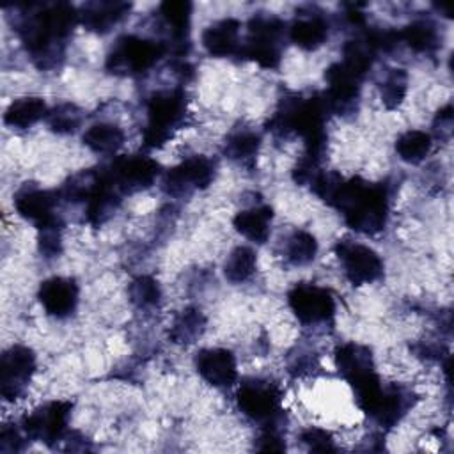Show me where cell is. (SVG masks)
<instances>
[{
  "mask_svg": "<svg viewBox=\"0 0 454 454\" xmlns=\"http://www.w3.org/2000/svg\"><path fill=\"white\" fill-rule=\"evenodd\" d=\"M12 27L30 60L41 71L59 67L66 55L67 39L78 20V9L67 2L12 5Z\"/></svg>",
  "mask_w": 454,
  "mask_h": 454,
  "instance_id": "6da1fadb",
  "label": "cell"
},
{
  "mask_svg": "<svg viewBox=\"0 0 454 454\" xmlns=\"http://www.w3.org/2000/svg\"><path fill=\"white\" fill-rule=\"evenodd\" d=\"M310 190L335 207L355 232L374 236L387 225L390 192L385 183H371L358 176L344 179L335 172L319 170Z\"/></svg>",
  "mask_w": 454,
  "mask_h": 454,
  "instance_id": "7a4b0ae2",
  "label": "cell"
},
{
  "mask_svg": "<svg viewBox=\"0 0 454 454\" xmlns=\"http://www.w3.org/2000/svg\"><path fill=\"white\" fill-rule=\"evenodd\" d=\"M326 114L328 106L323 94H289L280 99L268 121V131L275 137L298 135L305 142V154L321 161L326 147Z\"/></svg>",
  "mask_w": 454,
  "mask_h": 454,
  "instance_id": "3957f363",
  "label": "cell"
},
{
  "mask_svg": "<svg viewBox=\"0 0 454 454\" xmlns=\"http://www.w3.org/2000/svg\"><path fill=\"white\" fill-rule=\"evenodd\" d=\"M335 367L349 383L358 408L374 417L383 399L385 385L374 369L371 349L358 342H344L335 349Z\"/></svg>",
  "mask_w": 454,
  "mask_h": 454,
  "instance_id": "277c9868",
  "label": "cell"
},
{
  "mask_svg": "<svg viewBox=\"0 0 454 454\" xmlns=\"http://www.w3.org/2000/svg\"><path fill=\"white\" fill-rule=\"evenodd\" d=\"M147 122L142 131V142L147 149L163 147L172 135L184 124L188 101L183 89H163L153 92L145 101Z\"/></svg>",
  "mask_w": 454,
  "mask_h": 454,
  "instance_id": "5b68a950",
  "label": "cell"
},
{
  "mask_svg": "<svg viewBox=\"0 0 454 454\" xmlns=\"http://www.w3.org/2000/svg\"><path fill=\"white\" fill-rule=\"evenodd\" d=\"M167 51L165 41L126 34L108 51L105 67L117 76H140L153 69Z\"/></svg>",
  "mask_w": 454,
  "mask_h": 454,
  "instance_id": "8992f818",
  "label": "cell"
},
{
  "mask_svg": "<svg viewBox=\"0 0 454 454\" xmlns=\"http://www.w3.org/2000/svg\"><path fill=\"white\" fill-rule=\"evenodd\" d=\"M238 410L262 429H280L282 390L277 383L264 378L245 380L236 392Z\"/></svg>",
  "mask_w": 454,
  "mask_h": 454,
  "instance_id": "52a82bcc",
  "label": "cell"
},
{
  "mask_svg": "<svg viewBox=\"0 0 454 454\" xmlns=\"http://www.w3.org/2000/svg\"><path fill=\"white\" fill-rule=\"evenodd\" d=\"M247 28V39L241 44L239 55L262 69H277L282 59L286 23L275 14L259 12L250 18Z\"/></svg>",
  "mask_w": 454,
  "mask_h": 454,
  "instance_id": "ba28073f",
  "label": "cell"
},
{
  "mask_svg": "<svg viewBox=\"0 0 454 454\" xmlns=\"http://www.w3.org/2000/svg\"><path fill=\"white\" fill-rule=\"evenodd\" d=\"M287 303L296 319L305 326L328 325L335 316L333 294L317 284L300 282L287 293Z\"/></svg>",
  "mask_w": 454,
  "mask_h": 454,
  "instance_id": "9c48e42d",
  "label": "cell"
},
{
  "mask_svg": "<svg viewBox=\"0 0 454 454\" xmlns=\"http://www.w3.org/2000/svg\"><path fill=\"white\" fill-rule=\"evenodd\" d=\"M71 410V401H50L25 415L21 420V429L30 440L55 445L67 434Z\"/></svg>",
  "mask_w": 454,
  "mask_h": 454,
  "instance_id": "30bf717a",
  "label": "cell"
},
{
  "mask_svg": "<svg viewBox=\"0 0 454 454\" xmlns=\"http://www.w3.org/2000/svg\"><path fill=\"white\" fill-rule=\"evenodd\" d=\"M35 372V355L28 346L14 344L0 358V395L7 403L18 401Z\"/></svg>",
  "mask_w": 454,
  "mask_h": 454,
  "instance_id": "8fae6325",
  "label": "cell"
},
{
  "mask_svg": "<svg viewBox=\"0 0 454 454\" xmlns=\"http://www.w3.org/2000/svg\"><path fill=\"white\" fill-rule=\"evenodd\" d=\"M335 255L342 266L344 277L353 286H365L383 277V261L376 250L351 239H339Z\"/></svg>",
  "mask_w": 454,
  "mask_h": 454,
  "instance_id": "7c38bea8",
  "label": "cell"
},
{
  "mask_svg": "<svg viewBox=\"0 0 454 454\" xmlns=\"http://www.w3.org/2000/svg\"><path fill=\"white\" fill-rule=\"evenodd\" d=\"M215 177V163L202 154L190 156L168 168L163 176L161 188L170 197H188L197 190H204Z\"/></svg>",
  "mask_w": 454,
  "mask_h": 454,
  "instance_id": "4fadbf2b",
  "label": "cell"
},
{
  "mask_svg": "<svg viewBox=\"0 0 454 454\" xmlns=\"http://www.w3.org/2000/svg\"><path fill=\"white\" fill-rule=\"evenodd\" d=\"M105 168L122 195L149 188L160 176V163L145 154L117 156Z\"/></svg>",
  "mask_w": 454,
  "mask_h": 454,
  "instance_id": "5bb4252c",
  "label": "cell"
},
{
  "mask_svg": "<svg viewBox=\"0 0 454 454\" xmlns=\"http://www.w3.org/2000/svg\"><path fill=\"white\" fill-rule=\"evenodd\" d=\"M326 80V92L323 94L328 112L337 115H349L355 114L358 98H360V85L362 78L349 71L340 60L333 62L325 71Z\"/></svg>",
  "mask_w": 454,
  "mask_h": 454,
  "instance_id": "9a60e30c",
  "label": "cell"
},
{
  "mask_svg": "<svg viewBox=\"0 0 454 454\" xmlns=\"http://www.w3.org/2000/svg\"><path fill=\"white\" fill-rule=\"evenodd\" d=\"M57 199L59 193L43 190L34 183H25L14 193L12 204L21 218L32 222L37 229H44L62 225V220L57 215Z\"/></svg>",
  "mask_w": 454,
  "mask_h": 454,
  "instance_id": "2e32d148",
  "label": "cell"
},
{
  "mask_svg": "<svg viewBox=\"0 0 454 454\" xmlns=\"http://www.w3.org/2000/svg\"><path fill=\"white\" fill-rule=\"evenodd\" d=\"M192 2L188 0H165L158 5V16L167 28V50L183 57L190 41L192 25Z\"/></svg>",
  "mask_w": 454,
  "mask_h": 454,
  "instance_id": "e0dca14e",
  "label": "cell"
},
{
  "mask_svg": "<svg viewBox=\"0 0 454 454\" xmlns=\"http://www.w3.org/2000/svg\"><path fill=\"white\" fill-rule=\"evenodd\" d=\"M195 369L199 376L216 387H231L238 380V362L231 349L225 348H206L195 355Z\"/></svg>",
  "mask_w": 454,
  "mask_h": 454,
  "instance_id": "ac0fdd59",
  "label": "cell"
},
{
  "mask_svg": "<svg viewBox=\"0 0 454 454\" xmlns=\"http://www.w3.org/2000/svg\"><path fill=\"white\" fill-rule=\"evenodd\" d=\"M80 289L73 278L51 277L41 282L37 298L48 316L57 319L69 317L78 305Z\"/></svg>",
  "mask_w": 454,
  "mask_h": 454,
  "instance_id": "d6986e66",
  "label": "cell"
},
{
  "mask_svg": "<svg viewBox=\"0 0 454 454\" xmlns=\"http://www.w3.org/2000/svg\"><path fill=\"white\" fill-rule=\"evenodd\" d=\"M129 9L131 4L122 0L85 2L78 9V20L89 32L106 34L128 16Z\"/></svg>",
  "mask_w": 454,
  "mask_h": 454,
  "instance_id": "ffe728a7",
  "label": "cell"
},
{
  "mask_svg": "<svg viewBox=\"0 0 454 454\" xmlns=\"http://www.w3.org/2000/svg\"><path fill=\"white\" fill-rule=\"evenodd\" d=\"M330 25L323 12L316 9L300 11L296 12L294 20L291 21L287 28V35L291 43H294L298 48L305 51H314L325 44L328 39Z\"/></svg>",
  "mask_w": 454,
  "mask_h": 454,
  "instance_id": "44dd1931",
  "label": "cell"
},
{
  "mask_svg": "<svg viewBox=\"0 0 454 454\" xmlns=\"http://www.w3.org/2000/svg\"><path fill=\"white\" fill-rule=\"evenodd\" d=\"M239 28L241 23L236 18H222L207 25L202 32V46L211 57H232L239 55Z\"/></svg>",
  "mask_w": 454,
  "mask_h": 454,
  "instance_id": "7402d4cb",
  "label": "cell"
},
{
  "mask_svg": "<svg viewBox=\"0 0 454 454\" xmlns=\"http://www.w3.org/2000/svg\"><path fill=\"white\" fill-rule=\"evenodd\" d=\"M415 399L417 397L410 388L401 385H387L383 399L372 419L381 427H392L408 413V410L415 404Z\"/></svg>",
  "mask_w": 454,
  "mask_h": 454,
  "instance_id": "603a6c76",
  "label": "cell"
},
{
  "mask_svg": "<svg viewBox=\"0 0 454 454\" xmlns=\"http://www.w3.org/2000/svg\"><path fill=\"white\" fill-rule=\"evenodd\" d=\"M271 220L273 209L266 204H261L238 211L232 218V225L247 239L254 243H264L271 232Z\"/></svg>",
  "mask_w": 454,
  "mask_h": 454,
  "instance_id": "cb8c5ba5",
  "label": "cell"
},
{
  "mask_svg": "<svg viewBox=\"0 0 454 454\" xmlns=\"http://www.w3.org/2000/svg\"><path fill=\"white\" fill-rule=\"evenodd\" d=\"M48 115V108L39 96H23L14 99L4 114V122L12 129H27Z\"/></svg>",
  "mask_w": 454,
  "mask_h": 454,
  "instance_id": "d4e9b609",
  "label": "cell"
},
{
  "mask_svg": "<svg viewBox=\"0 0 454 454\" xmlns=\"http://www.w3.org/2000/svg\"><path fill=\"white\" fill-rule=\"evenodd\" d=\"M399 43H404L417 53L433 55L440 48V34L429 20H415L397 30Z\"/></svg>",
  "mask_w": 454,
  "mask_h": 454,
  "instance_id": "484cf974",
  "label": "cell"
},
{
  "mask_svg": "<svg viewBox=\"0 0 454 454\" xmlns=\"http://www.w3.org/2000/svg\"><path fill=\"white\" fill-rule=\"evenodd\" d=\"M261 147V137L250 128H238L231 131L223 144V154L239 163V165H252Z\"/></svg>",
  "mask_w": 454,
  "mask_h": 454,
  "instance_id": "4316f807",
  "label": "cell"
},
{
  "mask_svg": "<svg viewBox=\"0 0 454 454\" xmlns=\"http://www.w3.org/2000/svg\"><path fill=\"white\" fill-rule=\"evenodd\" d=\"M206 328V316L197 307L183 309L172 321L168 328V337L174 344H192L195 342Z\"/></svg>",
  "mask_w": 454,
  "mask_h": 454,
  "instance_id": "83f0119b",
  "label": "cell"
},
{
  "mask_svg": "<svg viewBox=\"0 0 454 454\" xmlns=\"http://www.w3.org/2000/svg\"><path fill=\"white\" fill-rule=\"evenodd\" d=\"M83 144L99 154H114L124 144V131L114 122H96L82 137Z\"/></svg>",
  "mask_w": 454,
  "mask_h": 454,
  "instance_id": "f1b7e54d",
  "label": "cell"
},
{
  "mask_svg": "<svg viewBox=\"0 0 454 454\" xmlns=\"http://www.w3.org/2000/svg\"><path fill=\"white\" fill-rule=\"evenodd\" d=\"M433 147V138L422 129H408L395 140L397 156L411 165H417L426 160Z\"/></svg>",
  "mask_w": 454,
  "mask_h": 454,
  "instance_id": "f546056e",
  "label": "cell"
},
{
  "mask_svg": "<svg viewBox=\"0 0 454 454\" xmlns=\"http://www.w3.org/2000/svg\"><path fill=\"white\" fill-rule=\"evenodd\" d=\"M316 254L317 241L307 231L296 229L284 241V259L291 266H305L316 259Z\"/></svg>",
  "mask_w": 454,
  "mask_h": 454,
  "instance_id": "4dcf8cb0",
  "label": "cell"
},
{
  "mask_svg": "<svg viewBox=\"0 0 454 454\" xmlns=\"http://www.w3.org/2000/svg\"><path fill=\"white\" fill-rule=\"evenodd\" d=\"M257 268L255 252L250 247H236L223 262V275L232 284L247 282Z\"/></svg>",
  "mask_w": 454,
  "mask_h": 454,
  "instance_id": "1f68e13d",
  "label": "cell"
},
{
  "mask_svg": "<svg viewBox=\"0 0 454 454\" xmlns=\"http://www.w3.org/2000/svg\"><path fill=\"white\" fill-rule=\"evenodd\" d=\"M408 92V73L401 67H392L385 73L380 83V96L385 108H397Z\"/></svg>",
  "mask_w": 454,
  "mask_h": 454,
  "instance_id": "d6a6232c",
  "label": "cell"
},
{
  "mask_svg": "<svg viewBox=\"0 0 454 454\" xmlns=\"http://www.w3.org/2000/svg\"><path fill=\"white\" fill-rule=\"evenodd\" d=\"M128 296L137 309H154L161 300V289L156 278L138 275L129 282Z\"/></svg>",
  "mask_w": 454,
  "mask_h": 454,
  "instance_id": "836d02e7",
  "label": "cell"
},
{
  "mask_svg": "<svg viewBox=\"0 0 454 454\" xmlns=\"http://www.w3.org/2000/svg\"><path fill=\"white\" fill-rule=\"evenodd\" d=\"M83 121L82 110L73 103H60L46 115L48 128L57 135L74 133Z\"/></svg>",
  "mask_w": 454,
  "mask_h": 454,
  "instance_id": "e575fe53",
  "label": "cell"
},
{
  "mask_svg": "<svg viewBox=\"0 0 454 454\" xmlns=\"http://www.w3.org/2000/svg\"><path fill=\"white\" fill-rule=\"evenodd\" d=\"M300 440L310 450H316V452H333V450H337L332 434L323 427L310 426V427L303 429L301 434H300Z\"/></svg>",
  "mask_w": 454,
  "mask_h": 454,
  "instance_id": "d590c367",
  "label": "cell"
},
{
  "mask_svg": "<svg viewBox=\"0 0 454 454\" xmlns=\"http://www.w3.org/2000/svg\"><path fill=\"white\" fill-rule=\"evenodd\" d=\"M60 231H62V225L39 229V250L44 257H57L60 254L62 250Z\"/></svg>",
  "mask_w": 454,
  "mask_h": 454,
  "instance_id": "8d00e7d4",
  "label": "cell"
},
{
  "mask_svg": "<svg viewBox=\"0 0 454 454\" xmlns=\"http://www.w3.org/2000/svg\"><path fill=\"white\" fill-rule=\"evenodd\" d=\"M317 356L310 351H298L289 358V372L293 376H305L317 369Z\"/></svg>",
  "mask_w": 454,
  "mask_h": 454,
  "instance_id": "74e56055",
  "label": "cell"
},
{
  "mask_svg": "<svg viewBox=\"0 0 454 454\" xmlns=\"http://www.w3.org/2000/svg\"><path fill=\"white\" fill-rule=\"evenodd\" d=\"M23 429L11 424L4 426L0 431V450L2 452H18L23 449Z\"/></svg>",
  "mask_w": 454,
  "mask_h": 454,
  "instance_id": "f35d334b",
  "label": "cell"
},
{
  "mask_svg": "<svg viewBox=\"0 0 454 454\" xmlns=\"http://www.w3.org/2000/svg\"><path fill=\"white\" fill-rule=\"evenodd\" d=\"M255 449L262 452H282L286 449V443L282 440L280 429H262L261 436L257 438Z\"/></svg>",
  "mask_w": 454,
  "mask_h": 454,
  "instance_id": "ab89813d",
  "label": "cell"
},
{
  "mask_svg": "<svg viewBox=\"0 0 454 454\" xmlns=\"http://www.w3.org/2000/svg\"><path fill=\"white\" fill-rule=\"evenodd\" d=\"M433 126L440 137H450V131H452V105L450 103L438 110Z\"/></svg>",
  "mask_w": 454,
  "mask_h": 454,
  "instance_id": "60d3db41",
  "label": "cell"
}]
</instances>
